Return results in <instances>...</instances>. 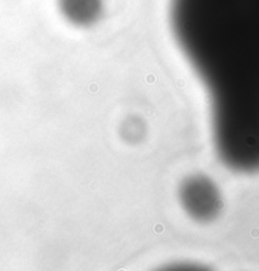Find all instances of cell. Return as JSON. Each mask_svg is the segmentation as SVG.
Listing matches in <instances>:
<instances>
[{"label": "cell", "instance_id": "6da1fadb", "mask_svg": "<svg viewBox=\"0 0 259 271\" xmlns=\"http://www.w3.org/2000/svg\"><path fill=\"white\" fill-rule=\"evenodd\" d=\"M170 29L206 88L217 155L259 171V0H170Z\"/></svg>", "mask_w": 259, "mask_h": 271}, {"label": "cell", "instance_id": "7a4b0ae2", "mask_svg": "<svg viewBox=\"0 0 259 271\" xmlns=\"http://www.w3.org/2000/svg\"><path fill=\"white\" fill-rule=\"evenodd\" d=\"M184 206L189 213L204 218L211 217L219 208V196L210 183L202 179H193L184 186L183 191Z\"/></svg>", "mask_w": 259, "mask_h": 271}, {"label": "cell", "instance_id": "3957f363", "mask_svg": "<svg viewBox=\"0 0 259 271\" xmlns=\"http://www.w3.org/2000/svg\"><path fill=\"white\" fill-rule=\"evenodd\" d=\"M60 8L70 22L88 25L95 22L100 14V0H60Z\"/></svg>", "mask_w": 259, "mask_h": 271}]
</instances>
